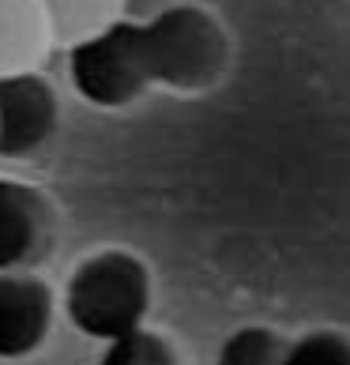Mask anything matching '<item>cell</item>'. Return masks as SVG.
Returning <instances> with one entry per match:
<instances>
[{"instance_id": "6da1fadb", "label": "cell", "mask_w": 350, "mask_h": 365, "mask_svg": "<svg viewBox=\"0 0 350 365\" xmlns=\"http://www.w3.org/2000/svg\"><path fill=\"white\" fill-rule=\"evenodd\" d=\"M64 317L94 343H110L117 335L143 328L151 309V275L132 252L105 249L76 264L64 282Z\"/></svg>"}, {"instance_id": "7a4b0ae2", "label": "cell", "mask_w": 350, "mask_h": 365, "mask_svg": "<svg viewBox=\"0 0 350 365\" xmlns=\"http://www.w3.org/2000/svg\"><path fill=\"white\" fill-rule=\"evenodd\" d=\"M68 79L76 94L98 110H120L151 87L140 53L136 19H110L68 46Z\"/></svg>"}, {"instance_id": "3957f363", "label": "cell", "mask_w": 350, "mask_h": 365, "mask_svg": "<svg viewBox=\"0 0 350 365\" xmlns=\"http://www.w3.org/2000/svg\"><path fill=\"white\" fill-rule=\"evenodd\" d=\"M147 79L163 87H200L219 68L222 38L215 23L192 4H170L151 19H136Z\"/></svg>"}, {"instance_id": "277c9868", "label": "cell", "mask_w": 350, "mask_h": 365, "mask_svg": "<svg viewBox=\"0 0 350 365\" xmlns=\"http://www.w3.org/2000/svg\"><path fill=\"white\" fill-rule=\"evenodd\" d=\"M57 120L53 87L38 72H0V158H26L38 151Z\"/></svg>"}, {"instance_id": "5b68a950", "label": "cell", "mask_w": 350, "mask_h": 365, "mask_svg": "<svg viewBox=\"0 0 350 365\" xmlns=\"http://www.w3.org/2000/svg\"><path fill=\"white\" fill-rule=\"evenodd\" d=\"M53 328V294L42 279L0 272V361L31 358Z\"/></svg>"}, {"instance_id": "8992f818", "label": "cell", "mask_w": 350, "mask_h": 365, "mask_svg": "<svg viewBox=\"0 0 350 365\" xmlns=\"http://www.w3.org/2000/svg\"><path fill=\"white\" fill-rule=\"evenodd\" d=\"M42 241V204L31 188L0 178V272H19Z\"/></svg>"}, {"instance_id": "52a82bcc", "label": "cell", "mask_w": 350, "mask_h": 365, "mask_svg": "<svg viewBox=\"0 0 350 365\" xmlns=\"http://www.w3.org/2000/svg\"><path fill=\"white\" fill-rule=\"evenodd\" d=\"M42 8L38 0H0V72H19L38 53Z\"/></svg>"}, {"instance_id": "ba28073f", "label": "cell", "mask_w": 350, "mask_h": 365, "mask_svg": "<svg viewBox=\"0 0 350 365\" xmlns=\"http://www.w3.org/2000/svg\"><path fill=\"white\" fill-rule=\"evenodd\" d=\"M38 8H42V19L49 23L53 34L76 42V38L113 19L117 0H38Z\"/></svg>"}, {"instance_id": "9c48e42d", "label": "cell", "mask_w": 350, "mask_h": 365, "mask_svg": "<svg viewBox=\"0 0 350 365\" xmlns=\"http://www.w3.org/2000/svg\"><path fill=\"white\" fill-rule=\"evenodd\" d=\"M282 343L287 339L275 335L272 328H264V324H245L219 343L215 365H279Z\"/></svg>"}, {"instance_id": "30bf717a", "label": "cell", "mask_w": 350, "mask_h": 365, "mask_svg": "<svg viewBox=\"0 0 350 365\" xmlns=\"http://www.w3.org/2000/svg\"><path fill=\"white\" fill-rule=\"evenodd\" d=\"M102 346L105 350H102L98 365H177L170 343L158 331L147 328V324L128 335H117V339L102 343Z\"/></svg>"}, {"instance_id": "8fae6325", "label": "cell", "mask_w": 350, "mask_h": 365, "mask_svg": "<svg viewBox=\"0 0 350 365\" xmlns=\"http://www.w3.org/2000/svg\"><path fill=\"white\" fill-rule=\"evenodd\" d=\"M279 365H350V339L339 331H305L282 343Z\"/></svg>"}]
</instances>
